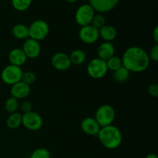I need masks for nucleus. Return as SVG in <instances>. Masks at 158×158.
Returning a JSON list of instances; mask_svg holds the SVG:
<instances>
[{
	"instance_id": "obj_1",
	"label": "nucleus",
	"mask_w": 158,
	"mask_h": 158,
	"mask_svg": "<svg viewBox=\"0 0 158 158\" xmlns=\"http://www.w3.org/2000/svg\"><path fill=\"white\" fill-rule=\"evenodd\" d=\"M123 66L130 72L141 73L146 70L150 65L148 53L140 46H134L127 48L121 58Z\"/></svg>"
},
{
	"instance_id": "obj_2",
	"label": "nucleus",
	"mask_w": 158,
	"mask_h": 158,
	"mask_svg": "<svg viewBox=\"0 0 158 158\" xmlns=\"http://www.w3.org/2000/svg\"><path fill=\"white\" fill-rule=\"evenodd\" d=\"M97 136L100 143L106 149L110 150L118 148L121 144L123 139L121 131L113 124L100 128Z\"/></svg>"
},
{
	"instance_id": "obj_3",
	"label": "nucleus",
	"mask_w": 158,
	"mask_h": 158,
	"mask_svg": "<svg viewBox=\"0 0 158 158\" xmlns=\"http://www.w3.org/2000/svg\"><path fill=\"white\" fill-rule=\"evenodd\" d=\"M29 29V37L36 41H40L48 36L49 32V25L44 20H35L30 24Z\"/></svg>"
},
{
	"instance_id": "obj_4",
	"label": "nucleus",
	"mask_w": 158,
	"mask_h": 158,
	"mask_svg": "<svg viewBox=\"0 0 158 158\" xmlns=\"http://www.w3.org/2000/svg\"><path fill=\"white\" fill-rule=\"evenodd\" d=\"M116 113L113 106L109 104L100 106L97 109L95 114V120L101 127L109 126L113 123L115 120Z\"/></svg>"
},
{
	"instance_id": "obj_5",
	"label": "nucleus",
	"mask_w": 158,
	"mask_h": 158,
	"mask_svg": "<svg viewBox=\"0 0 158 158\" xmlns=\"http://www.w3.org/2000/svg\"><path fill=\"white\" fill-rule=\"evenodd\" d=\"M95 15V10L89 4H83L77 9L75 13V21L79 26L90 25Z\"/></svg>"
},
{
	"instance_id": "obj_6",
	"label": "nucleus",
	"mask_w": 158,
	"mask_h": 158,
	"mask_svg": "<svg viewBox=\"0 0 158 158\" xmlns=\"http://www.w3.org/2000/svg\"><path fill=\"white\" fill-rule=\"evenodd\" d=\"M23 73L21 67L10 64L6 66L2 71V80L6 84L12 86L18 82L21 81Z\"/></svg>"
},
{
	"instance_id": "obj_7",
	"label": "nucleus",
	"mask_w": 158,
	"mask_h": 158,
	"mask_svg": "<svg viewBox=\"0 0 158 158\" xmlns=\"http://www.w3.org/2000/svg\"><path fill=\"white\" fill-rule=\"evenodd\" d=\"M88 75L94 79H101L107 73L108 69L106 61L100 58L93 59L87 65L86 68Z\"/></svg>"
},
{
	"instance_id": "obj_8",
	"label": "nucleus",
	"mask_w": 158,
	"mask_h": 158,
	"mask_svg": "<svg viewBox=\"0 0 158 158\" xmlns=\"http://www.w3.org/2000/svg\"><path fill=\"white\" fill-rule=\"evenodd\" d=\"M22 124L29 131H36L42 128L43 120L40 114L33 111H30L22 115Z\"/></svg>"
},
{
	"instance_id": "obj_9",
	"label": "nucleus",
	"mask_w": 158,
	"mask_h": 158,
	"mask_svg": "<svg viewBox=\"0 0 158 158\" xmlns=\"http://www.w3.org/2000/svg\"><path fill=\"white\" fill-rule=\"evenodd\" d=\"M79 37L83 43L86 44H93L100 38L99 29L93 26L91 24L82 26L79 31Z\"/></svg>"
},
{
	"instance_id": "obj_10",
	"label": "nucleus",
	"mask_w": 158,
	"mask_h": 158,
	"mask_svg": "<svg viewBox=\"0 0 158 158\" xmlns=\"http://www.w3.org/2000/svg\"><path fill=\"white\" fill-rule=\"evenodd\" d=\"M51 63L56 69L60 71L67 70L72 65L69 55L63 52L54 54L51 59Z\"/></svg>"
},
{
	"instance_id": "obj_11",
	"label": "nucleus",
	"mask_w": 158,
	"mask_h": 158,
	"mask_svg": "<svg viewBox=\"0 0 158 158\" xmlns=\"http://www.w3.org/2000/svg\"><path fill=\"white\" fill-rule=\"evenodd\" d=\"M22 49L26 54L27 59H35L40 56L41 46L38 41L29 38L24 42Z\"/></svg>"
},
{
	"instance_id": "obj_12",
	"label": "nucleus",
	"mask_w": 158,
	"mask_h": 158,
	"mask_svg": "<svg viewBox=\"0 0 158 158\" xmlns=\"http://www.w3.org/2000/svg\"><path fill=\"white\" fill-rule=\"evenodd\" d=\"M89 4L100 13L107 12L117 6L120 0H89Z\"/></svg>"
},
{
	"instance_id": "obj_13",
	"label": "nucleus",
	"mask_w": 158,
	"mask_h": 158,
	"mask_svg": "<svg viewBox=\"0 0 158 158\" xmlns=\"http://www.w3.org/2000/svg\"><path fill=\"white\" fill-rule=\"evenodd\" d=\"M101 127L99 125L95 118L86 117L81 122V129L88 135H97Z\"/></svg>"
},
{
	"instance_id": "obj_14",
	"label": "nucleus",
	"mask_w": 158,
	"mask_h": 158,
	"mask_svg": "<svg viewBox=\"0 0 158 158\" xmlns=\"http://www.w3.org/2000/svg\"><path fill=\"white\" fill-rule=\"evenodd\" d=\"M30 86L26 84L23 81H19L15 84L12 85L11 87V94L12 97H15L17 100L27 97L30 94Z\"/></svg>"
},
{
	"instance_id": "obj_15",
	"label": "nucleus",
	"mask_w": 158,
	"mask_h": 158,
	"mask_svg": "<svg viewBox=\"0 0 158 158\" xmlns=\"http://www.w3.org/2000/svg\"><path fill=\"white\" fill-rule=\"evenodd\" d=\"M9 60L10 64L21 67L27 60L26 54L20 48H15L10 51L9 54Z\"/></svg>"
},
{
	"instance_id": "obj_16",
	"label": "nucleus",
	"mask_w": 158,
	"mask_h": 158,
	"mask_svg": "<svg viewBox=\"0 0 158 158\" xmlns=\"http://www.w3.org/2000/svg\"><path fill=\"white\" fill-rule=\"evenodd\" d=\"M115 54V47L114 44L110 42H104L101 43L97 49L98 58L106 61Z\"/></svg>"
},
{
	"instance_id": "obj_17",
	"label": "nucleus",
	"mask_w": 158,
	"mask_h": 158,
	"mask_svg": "<svg viewBox=\"0 0 158 158\" xmlns=\"http://www.w3.org/2000/svg\"><path fill=\"white\" fill-rule=\"evenodd\" d=\"M99 36L104 40V42L111 43L117 37V29L110 25H105L99 29Z\"/></svg>"
},
{
	"instance_id": "obj_18",
	"label": "nucleus",
	"mask_w": 158,
	"mask_h": 158,
	"mask_svg": "<svg viewBox=\"0 0 158 158\" xmlns=\"http://www.w3.org/2000/svg\"><path fill=\"white\" fill-rule=\"evenodd\" d=\"M12 33L18 40H24L29 37V29L25 25L18 23L12 27Z\"/></svg>"
},
{
	"instance_id": "obj_19",
	"label": "nucleus",
	"mask_w": 158,
	"mask_h": 158,
	"mask_svg": "<svg viewBox=\"0 0 158 158\" xmlns=\"http://www.w3.org/2000/svg\"><path fill=\"white\" fill-rule=\"evenodd\" d=\"M69 59L72 64L75 65H81L86 61V55L85 52L82 49H76L73 51L69 55Z\"/></svg>"
},
{
	"instance_id": "obj_20",
	"label": "nucleus",
	"mask_w": 158,
	"mask_h": 158,
	"mask_svg": "<svg viewBox=\"0 0 158 158\" xmlns=\"http://www.w3.org/2000/svg\"><path fill=\"white\" fill-rule=\"evenodd\" d=\"M7 127L10 129H17L22 124V115L19 113H12L6 120Z\"/></svg>"
},
{
	"instance_id": "obj_21",
	"label": "nucleus",
	"mask_w": 158,
	"mask_h": 158,
	"mask_svg": "<svg viewBox=\"0 0 158 158\" xmlns=\"http://www.w3.org/2000/svg\"><path fill=\"white\" fill-rule=\"evenodd\" d=\"M130 71L124 67V66H122L121 67H120L119 69H117V70L114 71V78L116 81L120 82V83H123V82L127 81V80L129 79L130 77Z\"/></svg>"
},
{
	"instance_id": "obj_22",
	"label": "nucleus",
	"mask_w": 158,
	"mask_h": 158,
	"mask_svg": "<svg viewBox=\"0 0 158 158\" xmlns=\"http://www.w3.org/2000/svg\"><path fill=\"white\" fill-rule=\"evenodd\" d=\"M32 0H12V6L19 12H24L27 10L31 6Z\"/></svg>"
},
{
	"instance_id": "obj_23",
	"label": "nucleus",
	"mask_w": 158,
	"mask_h": 158,
	"mask_svg": "<svg viewBox=\"0 0 158 158\" xmlns=\"http://www.w3.org/2000/svg\"><path fill=\"white\" fill-rule=\"evenodd\" d=\"M106 66H107V69H110L112 71L117 70V69H119V68L123 66L121 58L115 55L113 56L109 60H106Z\"/></svg>"
},
{
	"instance_id": "obj_24",
	"label": "nucleus",
	"mask_w": 158,
	"mask_h": 158,
	"mask_svg": "<svg viewBox=\"0 0 158 158\" xmlns=\"http://www.w3.org/2000/svg\"><path fill=\"white\" fill-rule=\"evenodd\" d=\"M5 109L9 114L16 112L17 109L19 108V101L16 98L11 97L8 98L5 102Z\"/></svg>"
},
{
	"instance_id": "obj_25",
	"label": "nucleus",
	"mask_w": 158,
	"mask_h": 158,
	"mask_svg": "<svg viewBox=\"0 0 158 158\" xmlns=\"http://www.w3.org/2000/svg\"><path fill=\"white\" fill-rule=\"evenodd\" d=\"M36 80V77H35V73L33 72H31V71H26V72L23 73V76H22L21 81H23V83H25L26 84L30 85L33 84L34 83Z\"/></svg>"
},
{
	"instance_id": "obj_26",
	"label": "nucleus",
	"mask_w": 158,
	"mask_h": 158,
	"mask_svg": "<svg viewBox=\"0 0 158 158\" xmlns=\"http://www.w3.org/2000/svg\"><path fill=\"white\" fill-rule=\"evenodd\" d=\"M91 25L93 26H94L95 28H97V29H101L103 26H104L106 25V19H105V17L103 16L101 14H97V15H94V19L92 20V23Z\"/></svg>"
},
{
	"instance_id": "obj_27",
	"label": "nucleus",
	"mask_w": 158,
	"mask_h": 158,
	"mask_svg": "<svg viewBox=\"0 0 158 158\" xmlns=\"http://www.w3.org/2000/svg\"><path fill=\"white\" fill-rule=\"evenodd\" d=\"M30 158H50V153L46 148H40L32 153Z\"/></svg>"
},
{
	"instance_id": "obj_28",
	"label": "nucleus",
	"mask_w": 158,
	"mask_h": 158,
	"mask_svg": "<svg viewBox=\"0 0 158 158\" xmlns=\"http://www.w3.org/2000/svg\"><path fill=\"white\" fill-rule=\"evenodd\" d=\"M149 56L150 60H152L154 62H157L158 61V45L157 43H156L155 45L152 46V48L151 49L150 51V53L148 54Z\"/></svg>"
},
{
	"instance_id": "obj_29",
	"label": "nucleus",
	"mask_w": 158,
	"mask_h": 158,
	"mask_svg": "<svg viewBox=\"0 0 158 158\" xmlns=\"http://www.w3.org/2000/svg\"><path fill=\"white\" fill-rule=\"evenodd\" d=\"M148 93L153 97L157 98L158 97V85L157 83H152L148 87Z\"/></svg>"
},
{
	"instance_id": "obj_30",
	"label": "nucleus",
	"mask_w": 158,
	"mask_h": 158,
	"mask_svg": "<svg viewBox=\"0 0 158 158\" xmlns=\"http://www.w3.org/2000/svg\"><path fill=\"white\" fill-rule=\"evenodd\" d=\"M21 110H23V112L24 113H28L32 111V103L29 101H24L21 104Z\"/></svg>"
},
{
	"instance_id": "obj_31",
	"label": "nucleus",
	"mask_w": 158,
	"mask_h": 158,
	"mask_svg": "<svg viewBox=\"0 0 158 158\" xmlns=\"http://www.w3.org/2000/svg\"><path fill=\"white\" fill-rule=\"evenodd\" d=\"M153 38L156 43H158V26H156L153 32Z\"/></svg>"
},
{
	"instance_id": "obj_32",
	"label": "nucleus",
	"mask_w": 158,
	"mask_h": 158,
	"mask_svg": "<svg viewBox=\"0 0 158 158\" xmlns=\"http://www.w3.org/2000/svg\"><path fill=\"white\" fill-rule=\"evenodd\" d=\"M145 158H158V157L155 154H149L147 155V157Z\"/></svg>"
},
{
	"instance_id": "obj_33",
	"label": "nucleus",
	"mask_w": 158,
	"mask_h": 158,
	"mask_svg": "<svg viewBox=\"0 0 158 158\" xmlns=\"http://www.w3.org/2000/svg\"><path fill=\"white\" fill-rule=\"evenodd\" d=\"M66 1L67 2H69V3H74V2H76L78 1V0H66Z\"/></svg>"
}]
</instances>
